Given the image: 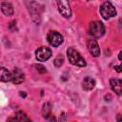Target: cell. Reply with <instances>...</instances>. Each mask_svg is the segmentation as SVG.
Returning <instances> with one entry per match:
<instances>
[{
  "label": "cell",
  "mask_w": 122,
  "mask_h": 122,
  "mask_svg": "<svg viewBox=\"0 0 122 122\" xmlns=\"http://www.w3.org/2000/svg\"><path fill=\"white\" fill-rule=\"evenodd\" d=\"M67 55L69 58V61L71 62V64L74 65V66H78V67H85L86 66V61L84 59V57L74 49L72 48H69L67 51Z\"/></svg>",
  "instance_id": "obj_1"
},
{
  "label": "cell",
  "mask_w": 122,
  "mask_h": 122,
  "mask_svg": "<svg viewBox=\"0 0 122 122\" xmlns=\"http://www.w3.org/2000/svg\"><path fill=\"white\" fill-rule=\"evenodd\" d=\"M100 14L105 20H108L116 15V10L111 2L106 1L100 6Z\"/></svg>",
  "instance_id": "obj_2"
},
{
  "label": "cell",
  "mask_w": 122,
  "mask_h": 122,
  "mask_svg": "<svg viewBox=\"0 0 122 122\" xmlns=\"http://www.w3.org/2000/svg\"><path fill=\"white\" fill-rule=\"evenodd\" d=\"M105 33V26L100 21H93L90 25V34L94 38H100Z\"/></svg>",
  "instance_id": "obj_3"
},
{
  "label": "cell",
  "mask_w": 122,
  "mask_h": 122,
  "mask_svg": "<svg viewBox=\"0 0 122 122\" xmlns=\"http://www.w3.org/2000/svg\"><path fill=\"white\" fill-rule=\"evenodd\" d=\"M57 7L63 17L70 18L71 16V9L69 0H57Z\"/></svg>",
  "instance_id": "obj_4"
},
{
  "label": "cell",
  "mask_w": 122,
  "mask_h": 122,
  "mask_svg": "<svg viewBox=\"0 0 122 122\" xmlns=\"http://www.w3.org/2000/svg\"><path fill=\"white\" fill-rule=\"evenodd\" d=\"M47 40L51 46L58 47L63 43L64 39H63V36L56 30H50L47 34Z\"/></svg>",
  "instance_id": "obj_5"
},
{
  "label": "cell",
  "mask_w": 122,
  "mask_h": 122,
  "mask_svg": "<svg viewBox=\"0 0 122 122\" xmlns=\"http://www.w3.org/2000/svg\"><path fill=\"white\" fill-rule=\"evenodd\" d=\"M51 54H52L51 53V51L48 47H41V48L37 49L36 51H35V57H36V59L38 61H42V62L47 61L48 59H50L51 56Z\"/></svg>",
  "instance_id": "obj_6"
},
{
  "label": "cell",
  "mask_w": 122,
  "mask_h": 122,
  "mask_svg": "<svg viewBox=\"0 0 122 122\" xmlns=\"http://www.w3.org/2000/svg\"><path fill=\"white\" fill-rule=\"evenodd\" d=\"M87 47H88L90 53L93 57H98L100 55V48H99V45L95 39H93V38L89 39L87 42Z\"/></svg>",
  "instance_id": "obj_7"
},
{
  "label": "cell",
  "mask_w": 122,
  "mask_h": 122,
  "mask_svg": "<svg viewBox=\"0 0 122 122\" xmlns=\"http://www.w3.org/2000/svg\"><path fill=\"white\" fill-rule=\"evenodd\" d=\"M25 79V74L24 72L19 69V68H15L12 71H11V82L13 84H21Z\"/></svg>",
  "instance_id": "obj_8"
},
{
  "label": "cell",
  "mask_w": 122,
  "mask_h": 122,
  "mask_svg": "<svg viewBox=\"0 0 122 122\" xmlns=\"http://www.w3.org/2000/svg\"><path fill=\"white\" fill-rule=\"evenodd\" d=\"M121 83H122V81L120 79H117V78H112L110 80L111 89L117 95H121Z\"/></svg>",
  "instance_id": "obj_9"
},
{
  "label": "cell",
  "mask_w": 122,
  "mask_h": 122,
  "mask_svg": "<svg viewBox=\"0 0 122 122\" xmlns=\"http://www.w3.org/2000/svg\"><path fill=\"white\" fill-rule=\"evenodd\" d=\"M0 81L2 82H10L11 81V71L8 69L0 66Z\"/></svg>",
  "instance_id": "obj_10"
},
{
  "label": "cell",
  "mask_w": 122,
  "mask_h": 122,
  "mask_svg": "<svg viewBox=\"0 0 122 122\" xmlns=\"http://www.w3.org/2000/svg\"><path fill=\"white\" fill-rule=\"evenodd\" d=\"M95 87V80L92 77H86L82 82V88L85 91H92Z\"/></svg>",
  "instance_id": "obj_11"
},
{
  "label": "cell",
  "mask_w": 122,
  "mask_h": 122,
  "mask_svg": "<svg viewBox=\"0 0 122 122\" xmlns=\"http://www.w3.org/2000/svg\"><path fill=\"white\" fill-rule=\"evenodd\" d=\"M1 10H2V12H3L5 15H7V16H10V15H12L13 12H14L13 6H12L10 3H9V2H4V3L1 4Z\"/></svg>",
  "instance_id": "obj_12"
},
{
  "label": "cell",
  "mask_w": 122,
  "mask_h": 122,
  "mask_svg": "<svg viewBox=\"0 0 122 122\" xmlns=\"http://www.w3.org/2000/svg\"><path fill=\"white\" fill-rule=\"evenodd\" d=\"M9 120H17V121H30V119L22 112H18L14 117L9 118Z\"/></svg>",
  "instance_id": "obj_13"
},
{
  "label": "cell",
  "mask_w": 122,
  "mask_h": 122,
  "mask_svg": "<svg viewBox=\"0 0 122 122\" xmlns=\"http://www.w3.org/2000/svg\"><path fill=\"white\" fill-rule=\"evenodd\" d=\"M51 105L50 103H45L43 106V115L46 118H49L51 115Z\"/></svg>",
  "instance_id": "obj_14"
},
{
  "label": "cell",
  "mask_w": 122,
  "mask_h": 122,
  "mask_svg": "<svg viewBox=\"0 0 122 122\" xmlns=\"http://www.w3.org/2000/svg\"><path fill=\"white\" fill-rule=\"evenodd\" d=\"M63 62H64V57H63L62 55H58V56L54 59L53 64H54L55 67H61V65L63 64Z\"/></svg>",
  "instance_id": "obj_15"
},
{
  "label": "cell",
  "mask_w": 122,
  "mask_h": 122,
  "mask_svg": "<svg viewBox=\"0 0 122 122\" xmlns=\"http://www.w3.org/2000/svg\"><path fill=\"white\" fill-rule=\"evenodd\" d=\"M34 67L36 68L37 71H39L40 73H45V72H46V68H45L43 65H40V64H36V65H34Z\"/></svg>",
  "instance_id": "obj_16"
},
{
  "label": "cell",
  "mask_w": 122,
  "mask_h": 122,
  "mask_svg": "<svg viewBox=\"0 0 122 122\" xmlns=\"http://www.w3.org/2000/svg\"><path fill=\"white\" fill-rule=\"evenodd\" d=\"M121 68H122V67H121V65L114 66V70H115L117 72H119V73H120V72H121V71H122V70H121Z\"/></svg>",
  "instance_id": "obj_17"
},
{
  "label": "cell",
  "mask_w": 122,
  "mask_h": 122,
  "mask_svg": "<svg viewBox=\"0 0 122 122\" xmlns=\"http://www.w3.org/2000/svg\"><path fill=\"white\" fill-rule=\"evenodd\" d=\"M20 95H21V96H24V97H26V95H27V94H26L25 92H20Z\"/></svg>",
  "instance_id": "obj_18"
},
{
  "label": "cell",
  "mask_w": 122,
  "mask_h": 122,
  "mask_svg": "<svg viewBox=\"0 0 122 122\" xmlns=\"http://www.w3.org/2000/svg\"><path fill=\"white\" fill-rule=\"evenodd\" d=\"M121 53H122V51H119V55H118V59L119 60H121Z\"/></svg>",
  "instance_id": "obj_19"
},
{
  "label": "cell",
  "mask_w": 122,
  "mask_h": 122,
  "mask_svg": "<svg viewBox=\"0 0 122 122\" xmlns=\"http://www.w3.org/2000/svg\"><path fill=\"white\" fill-rule=\"evenodd\" d=\"M87 1H91V0H87Z\"/></svg>",
  "instance_id": "obj_20"
}]
</instances>
